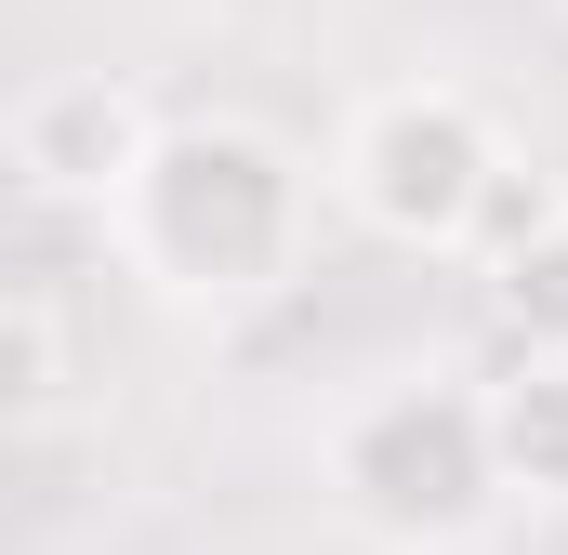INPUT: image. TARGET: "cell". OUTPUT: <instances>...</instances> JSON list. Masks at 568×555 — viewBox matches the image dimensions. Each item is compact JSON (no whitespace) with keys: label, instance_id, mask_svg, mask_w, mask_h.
I'll list each match as a JSON object with an SVG mask.
<instances>
[{"label":"cell","instance_id":"cell-1","mask_svg":"<svg viewBox=\"0 0 568 555\" xmlns=\"http://www.w3.org/2000/svg\"><path fill=\"white\" fill-rule=\"evenodd\" d=\"M106 252L159 291V304H265L304 278L317 252V172L291 159L265 120H172L159 159H145L133 185H120V212H106Z\"/></svg>","mask_w":568,"mask_h":555},{"label":"cell","instance_id":"cell-2","mask_svg":"<svg viewBox=\"0 0 568 555\" xmlns=\"http://www.w3.org/2000/svg\"><path fill=\"white\" fill-rule=\"evenodd\" d=\"M331 503L384 555H449L489 529L503 450H489V384H384L331 423Z\"/></svg>","mask_w":568,"mask_h":555},{"label":"cell","instance_id":"cell-3","mask_svg":"<svg viewBox=\"0 0 568 555\" xmlns=\"http://www.w3.org/2000/svg\"><path fill=\"white\" fill-rule=\"evenodd\" d=\"M503 172H516V145L489 133V107L463 80H397L331 145V199L397 252H476V212Z\"/></svg>","mask_w":568,"mask_h":555},{"label":"cell","instance_id":"cell-4","mask_svg":"<svg viewBox=\"0 0 568 555\" xmlns=\"http://www.w3.org/2000/svg\"><path fill=\"white\" fill-rule=\"evenodd\" d=\"M159 107H145L133 80H106V67H67V80H27L13 93V120H0V145H13V185L40 199V212H120V185H133L145 159H159Z\"/></svg>","mask_w":568,"mask_h":555},{"label":"cell","instance_id":"cell-5","mask_svg":"<svg viewBox=\"0 0 568 555\" xmlns=\"http://www.w3.org/2000/svg\"><path fill=\"white\" fill-rule=\"evenodd\" d=\"M489 450H503V490L568 503V357H516L489 384Z\"/></svg>","mask_w":568,"mask_h":555},{"label":"cell","instance_id":"cell-6","mask_svg":"<svg viewBox=\"0 0 568 555\" xmlns=\"http://www.w3.org/2000/svg\"><path fill=\"white\" fill-rule=\"evenodd\" d=\"M489 304H503L516 357H568V212L516 252V265H489Z\"/></svg>","mask_w":568,"mask_h":555},{"label":"cell","instance_id":"cell-7","mask_svg":"<svg viewBox=\"0 0 568 555\" xmlns=\"http://www.w3.org/2000/svg\"><path fill=\"white\" fill-rule=\"evenodd\" d=\"M556 212H568V185H556V172H529V159H516V172L489 185V212H476V252H463V265H476V278H489V265H516V252H529V239H542Z\"/></svg>","mask_w":568,"mask_h":555}]
</instances>
